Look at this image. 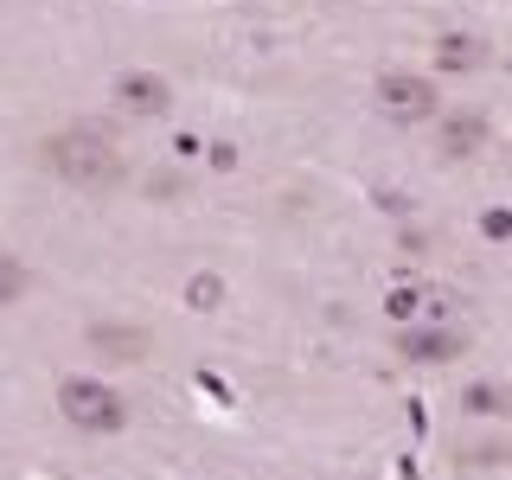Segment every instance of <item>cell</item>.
I'll return each mask as SVG.
<instances>
[{
  "instance_id": "cell-1",
  "label": "cell",
  "mask_w": 512,
  "mask_h": 480,
  "mask_svg": "<svg viewBox=\"0 0 512 480\" xmlns=\"http://www.w3.org/2000/svg\"><path fill=\"white\" fill-rule=\"evenodd\" d=\"M45 167L77 192H116L128 180V160L103 128H58V135L45 141Z\"/></svg>"
},
{
  "instance_id": "cell-2",
  "label": "cell",
  "mask_w": 512,
  "mask_h": 480,
  "mask_svg": "<svg viewBox=\"0 0 512 480\" xmlns=\"http://www.w3.org/2000/svg\"><path fill=\"white\" fill-rule=\"evenodd\" d=\"M58 416L71 429H84V436H116V429L128 423V404L109 391L103 378H64L58 384Z\"/></svg>"
},
{
  "instance_id": "cell-3",
  "label": "cell",
  "mask_w": 512,
  "mask_h": 480,
  "mask_svg": "<svg viewBox=\"0 0 512 480\" xmlns=\"http://www.w3.org/2000/svg\"><path fill=\"white\" fill-rule=\"evenodd\" d=\"M372 96H378L384 122H397V128H416V122H436L442 116L436 84H429V77H416V71H384Z\"/></svg>"
},
{
  "instance_id": "cell-4",
  "label": "cell",
  "mask_w": 512,
  "mask_h": 480,
  "mask_svg": "<svg viewBox=\"0 0 512 480\" xmlns=\"http://www.w3.org/2000/svg\"><path fill=\"white\" fill-rule=\"evenodd\" d=\"M397 352L404 359H416V365H448V359H461L468 352V333H455V327H410L397 333Z\"/></svg>"
},
{
  "instance_id": "cell-5",
  "label": "cell",
  "mask_w": 512,
  "mask_h": 480,
  "mask_svg": "<svg viewBox=\"0 0 512 480\" xmlns=\"http://www.w3.org/2000/svg\"><path fill=\"white\" fill-rule=\"evenodd\" d=\"M116 103L128 116H160V109L173 103V90H167V77H154V71H122L116 77Z\"/></svg>"
},
{
  "instance_id": "cell-6",
  "label": "cell",
  "mask_w": 512,
  "mask_h": 480,
  "mask_svg": "<svg viewBox=\"0 0 512 480\" xmlns=\"http://www.w3.org/2000/svg\"><path fill=\"white\" fill-rule=\"evenodd\" d=\"M455 308V301L442 295V288H423V282H404V288H391V295H384V314L397 320V327H410L416 314H448Z\"/></svg>"
},
{
  "instance_id": "cell-7",
  "label": "cell",
  "mask_w": 512,
  "mask_h": 480,
  "mask_svg": "<svg viewBox=\"0 0 512 480\" xmlns=\"http://www.w3.org/2000/svg\"><path fill=\"white\" fill-rule=\"evenodd\" d=\"M480 148H487V122H480V116H448L442 122V160H468V154H480Z\"/></svg>"
},
{
  "instance_id": "cell-8",
  "label": "cell",
  "mask_w": 512,
  "mask_h": 480,
  "mask_svg": "<svg viewBox=\"0 0 512 480\" xmlns=\"http://www.w3.org/2000/svg\"><path fill=\"white\" fill-rule=\"evenodd\" d=\"M436 64H442V71H480V39H468V32H442V39H436Z\"/></svg>"
},
{
  "instance_id": "cell-9",
  "label": "cell",
  "mask_w": 512,
  "mask_h": 480,
  "mask_svg": "<svg viewBox=\"0 0 512 480\" xmlns=\"http://www.w3.org/2000/svg\"><path fill=\"white\" fill-rule=\"evenodd\" d=\"M461 410H474V416H512V391H506V384H468V391H461Z\"/></svg>"
},
{
  "instance_id": "cell-10",
  "label": "cell",
  "mask_w": 512,
  "mask_h": 480,
  "mask_svg": "<svg viewBox=\"0 0 512 480\" xmlns=\"http://www.w3.org/2000/svg\"><path fill=\"white\" fill-rule=\"evenodd\" d=\"M26 288H32V269H26L13 250H0V308H13V301H20Z\"/></svg>"
},
{
  "instance_id": "cell-11",
  "label": "cell",
  "mask_w": 512,
  "mask_h": 480,
  "mask_svg": "<svg viewBox=\"0 0 512 480\" xmlns=\"http://www.w3.org/2000/svg\"><path fill=\"white\" fill-rule=\"evenodd\" d=\"M186 308H199V314L224 308V282H218V276H192V282H186Z\"/></svg>"
},
{
  "instance_id": "cell-12",
  "label": "cell",
  "mask_w": 512,
  "mask_h": 480,
  "mask_svg": "<svg viewBox=\"0 0 512 480\" xmlns=\"http://www.w3.org/2000/svg\"><path fill=\"white\" fill-rule=\"evenodd\" d=\"M480 237H487V244H512V212H506V205L480 212Z\"/></svg>"
}]
</instances>
